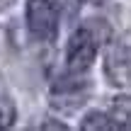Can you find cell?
<instances>
[{"label": "cell", "instance_id": "6da1fadb", "mask_svg": "<svg viewBox=\"0 0 131 131\" xmlns=\"http://www.w3.org/2000/svg\"><path fill=\"white\" fill-rule=\"evenodd\" d=\"M104 39H107V32H100L97 19L80 24L66 41V70L68 73H88Z\"/></svg>", "mask_w": 131, "mask_h": 131}, {"label": "cell", "instance_id": "7a4b0ae2", "mask_svg": "<svg viewBox=\"0 0 131 131\" xmlns=\"http://www.w3.org/2000/svg\"><path fill=\"white\" fill-rule=\"evenodd\" d=\"M24 24L34 41L51 44L61 29V7L53 0H27L24 3Z\"/></svg>", "mask_w": 131, "mask_h": 131}, {"label": "cell", "instance_id": "3957f363", "mask_svg": "<svg viewBox=\"0 0 131 131\" xmlns=\"http://www.w3.org/2000/svg\"><path fill=\"white\" fill-rule=\"evenodd\" d=\"M85 73H66L53 80L51 85V107L61 114H70L80 109L90 97V80L83 78Z\"/></svg>", "mask_w": 131, "mask_h": 131}, {"label": "cell", "instance_id": "277c9868", "mask_svg": "<svg viewBox=\"0 0 131 131\" xmlns=\"http://www.w3.org/2000/svg\"><path fill=\"white\" fill-rule=\"evenodd\" d=\"M107 49H104V78L109 80V85L119 90L129 88L131 80V44H129V32H124L122 37L109 39Z\"/></svg>", "mask_w": 131, "mask_h": 131}, {"label": "cell", "instance_id": "5b68a950", "mask_svg": "<svg viewBox=\"0 0 131 131\" xmlns=\"http://www.w3.org/2000/svg\"><path fill=\"white\" fill-rule=\"evenodd\" d=\"M80 129L83 131H119L114 119L109 117L107 109H90L85 117L80 119Z\"/></svg>", "mask_w": 131, "mask_h": 131}, {"label": "cell", "instance_id": "8992f818", "mask_svg": "<svg viewBox=\"0 0 131 131\" xmlns=\"http://www.w3.org/2000/svg\"><path fill=\"white\" fill-rule=\"evenodd\" d=\"M17 122V104L7 92H0V131L12 129Z\"/></svg>", "mask_w": 131, "mask_h": 131}, {"label": "cell", "instance_id": "52a82bcc", "mask_svg": "<svg viewBox=\"0 0 131 131\" xmlns=\"http://www.w3.org/2000/svg\"><path fill=\"white\" fill-rule=\"evenodd\" d=\"M107 112H109V117L114 119V124H117L122 131L129 129V97H126V95L114 97L112 100V107H109Z\"/></svg>", "mask_w": 131, "mask_h": 131}, {"label": "cell", "instance_id": "ba28073f", "mask_svg": "<svg viewBox=\"0 0 131 131\" xmlns=\"http://www.w3.org/2000/svg\"><path fill=\"white\" fill-rule=\"evenodd\" d=\"M39 129H68V124L61 122V119H56V122H41Z\"/></svg>", "mask_w": 131, "mask_h": 131}, {"label": "cell", "instance_id": "9c48e42d", "mask_svg": "<svg viewBox=\"0 0 131 131\" xmlns=\"http://www.w3.org/2000/svg\"><path fill=\"white\" fill-rule=\"evenodd\" d=\"M17 3V0H0V12H5V10H10L12 5Z\"/></svg>", "mask_w": 131, "mask_h": 131}]
</instances>
